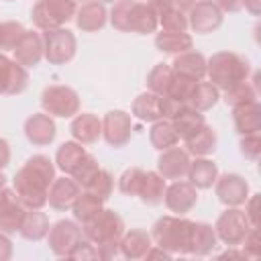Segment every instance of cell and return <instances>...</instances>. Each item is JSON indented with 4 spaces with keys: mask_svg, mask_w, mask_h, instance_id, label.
Instances as JSON below:
<instances>
[{
    "mask_svg": "<svg viewBox=\"0 0 261 261\" xmlns=\"http://www.w3.org/2000/svg\"><path fill=\"white\" fill-rule=\"evenodd\" d=\"M98 2H102V4H114L116 0H98Z\"/></svg>",
    "mask_w": 261,
    "mask_h": 261,
    "instance_id": "cell-59",
    "label": "cell"
},
{
    "mask_svg": "<svg viewBox=\"0 0 261 261\" xmlns=\"http://www.w3.org/2000/svg\"><path fill=\"white\" fill-rule=\"evenodd\" d=\"M130 116L143 120V122H155L159 118H163V110H161V96L153 94V92H143L133 100L130 106Z\"/></svg>",
    "mask_w": 261,
    "mask_h": 261,
    "instance_id": "cell-30",
    "label": "cell"
},
{
    "mask_svg": "<svg viewBox=\"0 0 261 261\" xmlns=\"http://www.w3.org/2000/svg\"><path fill=\"white\" fill-rule=\"evenodd\" d=\"M163 202L169 212H173L177 216H186L198 204V190L186 179H173L165 188Z\"/></svg>",
    "mask_w": 261,
    "mask_h": 261,
    "instance_id": "cell-13",
    "label": "cell"
},
{
    "mask_svg": "<svg viewBox=\"0 0 261 261\" xmlns=\"http://www.w3.org/2000/svg\"><path fill=\"white\" fill-rule=\"evenodd\" d=\"M165 188H167V179H163L159 175V171H145L139 192H137V198L147 206H157L163 202Z\"/></svg>",
    "mask_w": 261,
    "mask_h": 261,
    "instance_id": "cell-31",
    "label": "cell"
},
{
    "mask_svg": "<svg viewBox=\"0 0 261 261\" xmlns=\"http://www.w3.org/2000/svg\"><path fill=\"white\" fill-rule=\"evenodd\" d=\"M110 24L120 33L151 35L157 31L159 20L147 2L139 0H116L108 12Z\"/></svg>",
    "mask_w": 261,
    "mask_h": 261,
    "instance_id": "cell-3",
    "label": "cell"
},
{
    "mask_svg": "<svg viewBox=\"0 0 261 261\" xmlns=\"http://www.w3.org/2000/svg\"><path fill=\"white\" fill-rule=\"evenodd\" d=\"M194 220H188L177 214H167L155 220L151 226V239L155 245L163 247L169 253H188L190 247V234H192Z\"/></svg>",
    "mask_w": 261,
    "mask_h": 261,
    "instance_id": "cell-5",
    "label": "cell"
},
{
    "mask_svg": "<svg viewBox=\"0 0 261 261\" xmlns=\"http://www.w3.org/2000/svg\"><path fill=\"white\" fill-rule=\"evenodd\" d=\"M257 204H259V194H249V198L245 200V216L249 218V222H251V226H255V228H259V210H257Z\"/></svg>",
    "mask_w": 261,
    "mask_h": 261,
    "instance_id": "cell-49",
    "label": "cell"
},
{
    "mask_svg": "<svg viewBox=\"0 0 261 261\" xmlns=\"http://www.w3.org/2000/svg\"><path fill=\"white\" fill-rule=\"evenodd\" d=\"M251 222L245 216V212L239 206H226V210L216 218L214 222V232L220 243L226 247H239L247 232L251 230Z\"/></svg>",
    "mask_w": 261,
    "mask_h": 261,
    "instance_id": "cell-9",
    "label": "cell"
},
{
    "mask_svg": "<svg viewBox=\"0 0 261 261\" xmlns=\"http://www.w3.org/2000/svg\"><path fill=\"white\" fill-rule=\"evenodd\" d=\"M259 96V92L253 88V84L247 80V82H241L237 86H230L228 90H224V96L222 100L226 102V106L234 108V106H241V104H249V102H255Z\"/></svg>",
    "mask_w": 261,
    "mask_h": 261,
    "instance_id": "cell-39",
    "label": "cell"
},
{
    "mask_svg": "<svg viewBox=\"0 0 261 261\" xmlns=\"http://www.w3.org/2000/svg\"><path fill=\"white\" fill-rule=\"evenodd\" d=\"M196 84H198V80H192V77H186V75H179V73L173 71V80H171V86H169L165 96L171 98V100H177L181 104H188Z\"/></svg>",
    "mask_w": 261,
    "mask_h": 261,
    "instance_id": "cell-41",
    "label": "cell"
},
{
    "mask_svg": "<svg viewBox=\"0 0 261 261\" xmlns=\"http://www.w3.org/2000/svg\"><path fill=\"white\" fill-rule=\"evenodd\" d=\"M41 39H43V59H47L51 65H65L75 57L77 39L69 29L57 27V29L41 31Z\"/></svg>",
    "mask_w": 261,
    "mask_h": 261,
    "instance_id": "cell-7",
    "label": "cell"
},
{
    "mask_svg": "<svg viewBox=\"0 0 261 261\" xmlns=\"http://www.w3.org/2000/svg\"><path fill=\"white\" fill-rule=\"evenodd\" d=\"M55 161L47 155L37 153L31 155L24 165L12 177V190L20 198L27 208H43L47 206L49 188L55 179Z\"/></svg>",
    "mask_w": 261,
    "mask_h": 261,
    "instance_id": "cell-1",
    "label": "cell"
},
{
    "mask_svg": "<svg viewBox=\"0 0 261 261\" xmlns=\"http://www.w3.org/2000/svg\"><path fill=\"white\" fill-rule=\"evenodd\" d=\"M102 208H104V202H102L100 198H96L94 194H90V192L82 190V192L77 194V198H75L73 206H71L73 220H77V222L82 224V222L90 220L94 214H98Z\"/></svg>",
    "mask_w": 261,
    "mask_h": 261,
    "instance_id": "cell-37",
    "label": "cell"
},
{
    "mask_svg": "<svg viewBox=\"0 0 261 261\" xmlns=\"http://www.w3.org/2000/svg\"><path fill=\"white\" fill-rule=\"evenodd\" d=\"M157 20H159L161 31H169V33H186L188 31V14L184 10H179L177 6L163 12Z\"/></svg>",
    "mask_w": 261,
    "mask_h": 261,
    "instance_id": "cell-44",
    "label": "cell"
},
{
    "mask_svg": "<svg viewBox=\"0 0 261 261\" xmlns=\"http://www.w3.org/2000/svg\"><path fill=\"white\" fill-rule=\"evenodd\" d=\"M24 27L16 20H6V22H0V51L6 53V51H12L18 41L22 39L24 35Z\"/></svg>",
    "mask_w": 261,
    "mask_h": 261,
    "instance_id": "cell-43",
    "label": "cell"
},
{
    "mask_svg": "<svg viewBox=\"0 0 261 261\" xmlns=\"http://www.w3.org/2000/svg\"><path fill=\"white\" fill-rule=\"evenodd\" d=\"M24 214H27V206L20 202V198L12 188L4 186L0 190V230L6 234L18 232Z\"/></svg>",
    "mask_w": 261,
    "mask_h": 261,
    "instance_id": "cell-15",
    "label": "cell"
},
{
    "mask_svg": "<svg viewBox=\"0 0 261 261\" xmlns=\"http://www.w3.org/2000/svg\"><path fill=\"white\" fill-rule=\"evenodd\" d=\"M133 135V116L120 108L108 110L102 118V139L106 145L120 149L130 141Z\"/></svg>",
    "mask_w": 261,
    "mask_h": 261,
    "instance_id": "cell-11",
    "label": "cell"
},
{
    "mask_svg": "<svg viewBox=\"0 0 261 261\" xmlns=\"http://www.w3.org/2000/svg\"><path fill=\"white\" fill-rule=\"evenodd\" d=\"M243 8L253 14V16H259L261 14V0H243Z\"/></svg>",
    "mask_w": 261,
    "mask_h": 261,
    "instance_id": "cell-55",
    "label": "cell"
},
{
    "mask_svg": "<svg viewBox=\"0 0 261 261\" xmlns=\"http://www.w3.org/2000/svg\"><path fill=\"white\" fill-rule=\"evenodd\" d=\"M232 120H234V128L237 133L243 135H255L261 130V106L259 100L249 102V104H241L232 108Z\"/></svg>",
    "mask_w": 261,
    "mask_h": 261,
    "instance_id": "cell-26",
    "label": "cell"
},
{
    "mask_svg": "<svg viewBox=\"0 0 261 261\" xmlns=\"http://www.w3.org/2000/svg\"><path fill=\"white\" fill-rule=\"evenodd\" d=\"M239 151L245 159L249 161H257L259 155H261V135L255 133V135H243L241 137V143H239Z\"/></svg>",
    "mask_w": 261,
    "mask_h": 261,
    "instance_id": "cell-47",
    "label": "cell"
},
{
    "mask_svg": "<svg viewBox=\"0 0 261 261\" xmlns=\"http://www.w3.org/2000/svg\"><path fill=\"white\" fill-rule=\"evenodd\" d=\"M214 4L222 12H228V14H234V12L243 10V0H214Z\"/></svg>",
    "mask_w": 261,
    "mask_h": 261,
    "instance_id": "cell-51",
    "label": "cell"
},
{
    "mask_svg": "<svg viewBox=\"0 0 261 261\" xmlns=\"http://www.w3.org/2000/svg\"><path fill=\"white\" fill-rule=\"evenodd\" d=\"M10 163V145L6 139L0 137V171Z\"/></svg>",
    "mask_w": 261,
    "mask_h": 261,
    "instance_id": "cell-54",
    "label": "cell"
},
{
    "mask_svg": "<svg viewBox=\"0 0 261 261\" xmlns=\"http://www.w3.org/2000/svg\"><path fill=\"white\" fill-rule=\"evenodd\" d=\"M206 75L210 84L218 90H228L241 82H247L251 75V63L247 57L234 51H218L206 59Z\"/></svg>",
    "mask_w": 261,
    "mask_h": 261,
    "instance_id": "cell-4",
    "label": "cell"
},
{
    "mask_svg": "<svg viewBox=\"0 0 261 261\" xmlns=\"http://www.w3.org/2000/svg\"><path fill=\"white\" fill-rule=\"evenodd\" d=\"M49 216L43 212V208H27L18 234L27 241H43L49 232Z\"/></svg>",
    "mask_w": 261,
    "mask_h": 261,
    "instance_id": "cell-29",
    "label": "cell"
},
{
    "mask_svg": "<svg viewBox=\"0 0 261 261\" xmlns=\"http://www.w3.org/2000/svg\"><path fill=\"white\" fill-rule=\"evenodd\" d=\"M12 257V241L6 232L0 230V261H8Z\"/></svg>",
    "mask_w": 261,
    "mask_h": 261,
    "instance_id": "cell-52",
    "label": "cell"
},
{
    "mask_svg": "<svg viewBox=\"0 0 261 261\" xmlns=\"http://www.w3.org/2000/svg\"><path fill=\"white\" fill-rule=\"evenodd\" d=\"M4 186H6V175H4L2 171H0V190H2Z\"/></svg>",
    "mask_w": 261,
    "mask_h": 261,
    "instance_id": "cell-58",
    "label": "cell"
},
{
    "mask_svg": "<svg viewBox=\"0 0 261 261\" xmlns=\"http://www.w3.org/2000/svg\"><path fill=\"white\" fill-rule=\"evenodd\" d=\"M12 59L22 67H37L43 59V39L39 31H24L18 45L12 49Z\"/></svg>",
    "mask_w": 261,
    "mask_h": 261,
    "instance_id": "cell-21",
    "label": "cell"
},
{
    "mask_svg": "<svg viewBox=\"0 0 261 261\" xmlns=\"http://www.w3.org/2000/svg\"><path fill=\"white\" fill-rule=\"evenodd\" d=\"M86 155V149L82 147V143L77 141H65L57 147L55 153V167L61 169L65 175H69L73 171V167L77 165V161Z\"/></svg>",
    "mask_w": 261,
    "mask_h": 261,
    "instance_id": "cell-36",
    "label": "cell"
},
{
    "mask_svg": "<svg viewBox=\"0 0 261 261\" xmlns=\"http://www.w3.org/2000/svg\"><path fill=\"white\" fill-rule=\"evenodd\" d=\"M147 4H149V6H151V10L157 14V18H159L163 12H167V10L175 8V2H173V0H147Z\"/></svg>",
    "mask_w": 261,
    "mask_h": 261,
    "instance_id": "cell-50",
    "label": "cell"
},
{
    "mask_svg": "<svg viewBox=\"0 0 261 261\" xmlns=\"http://www.w3.org/2000/svg\"><path fill=\"white\" fill-rule=\"evenodd\" d=\"M82 190H86V192L94 194L96 198H100L102 202H106V200L112 196V190H114V177H112L110 171L100 169V171L94 175V179H92L86 188H82Z\"/></svg>",
    "mask_w": 261,
    "mask_h": 261,
    "instance_id": "cell-42",
    "label": "cell"
},
{
    "mask_svg": "<svg viewBox=\"0 0 261 261\" xmlns=\"http://www.w3.org/2000/svg\"><path fill=\"white\" fill-rule=\"evenodd\" d=\"M41 106L49 116L73 118L80 112V94L71 86L51 84L41 92Z\"/></svg>",
    "mask_w": 261,
    "mask_h": 261,
    "instance_id": "cell-8",
    "label": "cell"
},
{
    "mask_svg": "<svg viewBox=\"0 0 261 261\" xmlns=\"http://www.w3.org/2000/svg\"><path fill=\"white\" fill-rule=\"evenodd\" d=\"M192 155L184 149V147H169L165 151H161L159 159H157V171L163 179H184L188 175V167H190Z\"/></svg>",
    "mask_w": 261,
    "mask_h": 261,
    "instance_id": "cell-18",
    "label": "cell"
},
{
    "mask_svg": "<svg viewBox=\"0 0 261 261\" xmlns=\"http://www.w3.org/2000/svg\"><path fill=\"white\" fill-rule=\"evenodd\" d=\"M69 133L73 137V141L82 143V145H90L96 143L102 137V118H98L92 112H77L71 118L69 124Z\"/></svg>",
    "mask_w": 261,
    "mask_h": 261,
    "instance_id": "cell-22",
    "label": "cell"
},
{
    "mask_svg": "<svg viewBox=\"0 0 261 261\" xmlns=\"http://www.w3.org/2000/svg\"><path fill=\"white\" fill-rule=\"evenodd\" d=\"M239 249L245 253L247 259H257L261 255V243H259V228H251L247 232V237L243 239V243L239 245Z\"/></svg>",
    "mask_w": 261,
    "mask_h": 261,
    "instance_id": "cell-48",
    "label": "cell"
},
{
    "mask_svg": "<svg viewBox=\"0 0 261 261\" xmlns=\"http://www.w3.org/2000/svg\"><path fill=\"white\" fill-rule=\"evenodd\" d=\"M80 226L82 234L96 245L100 259H112L118 253V241L126 230L122 216L112 208H102L98 214H94Z\"/></svg>",
    "mask_w": 261,
    "mask_h": 261,
    "instance_id": "cell-2",
    "label": "cell"
},
{
    "mask_svg": "<svg viewBox=\"0 0 261 261\" xmlns=\"http://www.w3.org/2000/svg\"><path fill=\"white\" fill-rule=\"evenodd\" d=\"M80 192H82V188L71 179V175L55 177L51 188H49L47 204L57 212H67V210H71V206H73V202H75Z\"/></svg>",
    "mask_w": 261,
    "mask_h": 261,
    "instance_id": "cell-19",
    "label": "cell"
},
{
    "mask_svg": "<svg viewBox=\"0 0 261 261\" xmlns=\"http://www.w3.org/2000/svg\"><path fill=\"white\" fill-rule=\"evenodd\" d=\"M169 65L179 75H186V77H192L198 82L206 77V57L200 51H194V49L184 51V53L175 55Z\"/></svg>",
    "mask_w": 261,
    "mask_h": 261,
    "instance_id": "cell-25",
    "label": "cell"
},
{
    "mask_svg": "<svg viewBox=\"0 0 261 261\" xmlns=\"http://www.w3.org/2000/svg\"><path fill=\"white\" fill-rule=\"evenodd\" d=\"M149 143L153 149L157 151H165L169 147H175L179 143V137L171 124V120L167 118H159L155 122H151V128H149Z\"/></svg>",
    "mask_w": 261,
    "mask_h": 261,
    "instance_id": "cell-34",
    "label": "cell"
},
{
    "mask_svg": "<svg viewBox=\"0 0 261 261\" xmlns=\"http://www.w3.org/2000/svg\"><path fill=\"white\" fill-rule=\"evenodd\" d=\"M218 145V135L214 130V126L204 124L202 128H198L192 137L184 139V149L194 155V157H208L216 151Z\"/></svg>",
    "mask_w": 261,
    "mask_h": 261,
    "instance_id": "cell-28",
    "label": "cell"
},
{
    "mask_svg": "<svg viewBox=\"0 0 261 261\" xmlns=\"http://www.w3.org/2000/svg\"><path fill=\"white\" fill-rule=\"evenodd\" d=\"M188 181L196 190H208L218 177V165L208 157H194L188 167Z\"/></svg>",
    "mask_w": 261,
    "mask_h": 261,
    "instance_id": "cell-24",
    "label": "cell"
},
{
    "mask_svg": "<svg viewBox=\"0 0 261 261\" xmlns=\"http://www.w3.org/2000/svg\"><path fill=\"white\" fill-rule=\"evenodd\" d=\"M218 259H247L243 251H239V247H228V251L220 253Z\"/></svg>",
    "mask_w": 261,
    "mask_h": 261,
    "instance_id": "cell-56",
    "label": "cell"
},
{
    "mask_svg": "<svg viewBox=\"0 0 261 261\" xmlns=\"http://www.w3.org/2000/svg\"><path fill=\"white\" fill-rule=\"evenodd\" d=\"M35 2H37V0H35Z\"/></svg>",
    "mask_w": 261,
    "mask_h": 261,
    "instance_id": "cell-61",
    "label": "cell"
},
{
    "mask_svg": "<svg viewBox=\"0 0 261 261\" xmlns=\"http://www.w3.org/2000/svg\"><path fill=\"white\" fill-rule=\"evenodd\" d=\"M65 259H75V261H96L100 259V253L96 249V245L92 241H88L86 237H82L65 255Z\"/></svg>",
    "mask_w": 261,
    "mask_h": 261,
    "instance_id": "cell-46",
    "label": "cell"
},
{
    "mask_svg": "<svg viewBox=\"0 0 261 261\" xmlns=\"http://www.w3.org/2000/svg\"><path fill=\"white\" fill-rule=\"evenodd\" d=\"M218 245L214 226L208 222H194L192 226V234H190V247H188V255H196V257H206L210 255Z\"/></svg>",
    "mask_w": 261,
    "mask_h": 261,
    "instance_id": "cell-27",
    "label": "cell"
},
{
    "mask_svg": "<svg viewBox=\"0 0 261 261\" xmlns=\"http://www.w3.org/2000/svg\"><path fill=\"white\" fill-rule=\"evenodd\" d=\"M155 47L161 53H169V55H179L184 51H190L194 47V39L188 33H169V31H161L155 35Z\"/></svg>",
    "mask_w": 261,
    "mask_h": 261,
    "instance_id": "cell-32",
    "label": "cell"
},
{
    "mask_svg": "<svg viewBox=\"0 0 261 261\" xmlns=\"http://www.w3.org/2000/svg\"><path fill=\"white\" fill-rule=\"evenodd\" d=\"M173 2H175V6H177L179 10H184V12L190 10V8L196 4V0H173Z\"/></svg>",
    "mask_w": 261,
    "mask_h": 261,
    "instance_id": "cell-57",
    "label": "cell"
},
{
    "mask_svg": "<svg viewBox=\"0 0 261 261\" xmlns=\"http://www.w3.org/2000/svg\"><path fill=\"white\" fill-rule=\"evenodd\" d=\"M151 245H153L151 232L141 230V228H130L122 232L118 241V253L124 259H143Z\"/></svg>",
    "mask_w": 261,
    "mask_h": 261,
    "instance_id": "cell-23",
    "label": "cell"
},
{
    "mask_svg": "<svg viewBox=\"0 0 261 261\" xmlns=\"http://www.w3.org/2000/svg\"><path fill=\"white\" fill-rule=\"evenodd\" d=\"M171 124H173L175 133H177V137L184 141V139L192 137L198 128H202V126L206 124V118H204L202 112H198V110H194V108H190V106H184V108L171 118Z\"/></svg>",
    "mask_w": 261,
    "mask_h": 261,
    "instance_id": "cell-33",
    "label": "cell"
},
{
    "mask_svg": "<svg viewBox=\"0 0 261 261\" xmlns=\"http://www.w3.org/2000/svg\"><path fill=\"white\" fill-rule=\"evenodd\" d=\"M171 257H173V253L165 251V249L159 247V245H151L149 251L145 253V259H171Z\"/></svg>",
    "mask_w": 261,
    "mask_h": 261,
    "instance_id": "cell-53",
    "label": "cell"
},
{
    "mask_svg": "<svg viewBox=\"0 0 261 261\" xmlns=\"http://www.w3.org/2000/svg\"><path fill=\"white\" fill-rule=\"evenodd\" d=\"M82 226L77 220H69V218H61L57 222H53L49 226L47 232V245L51 249L53 255L57 257H65L69 253V249L82 239Z\"/></svg>",
    "mask_w": 261,
    "mask_h": 261,
    "instance_id": "cell-12",
    "label": "cell"
},
{
    "mask_svg": "<svg viewBox=\"0 0 261 261\" xmlns=\"http://www.w3.org/2000/svg\"><path fill=\"white\" fill-rule=\"evenodd\" d=\"M143 173H145V169H141V167H128V169H124L120 173V177H118V190H120V194H124L128 198H137V192H139Z\"/></svg>",
    "mask_w": 261,
    "mask_h": 261,
    "instance_id": "cell-45",
    "label": "cell"
},
{
    "mask_svg": "<svg viewBox=\"0 0 261 261\" xmlns=\"http://www.w3.org/2000/svg\"><path fill=\"white\" fill-rule=\"evenodd\" d=\"M224 22V12L214 4V0H196L188 10V29L196 35H208L220 29Z\"/></svg>",
    "mask_w": 261,
    "mask_h": 261,
    "instance_id": "cell-10",
    "label": "cell"
},
{
    "mask_svg": "<svg viewBox=\"0 0 261 261\" xmlns=\"http://www.w3.org/2000/svg\"><path fill=\"white\" fill-rule=\"evenodd\" d=\"M214 194L224 206H243L249 198V181L239 173H218Z\"/></svg>",
    "mask_w": 261,
    "mask_h": 261,
    "instance_id": "cell-16",
    "label": "cell"
},
{
    "mask_svg": "<svg viewBox=\"0 0 261 261\" xmlns=\"http://www.w3.org/2000/svg\"><path fill=\"white\" fill-rule=\"evenodd\" d=\"M75 27L82 31V33H96L100 29L106 27L108 22V10L102 2L98 0H88L84 4L77 6L75 10Z\"/></svg>",
    "mask_w": 261,
    "mask_h": 261,
    "instance_id": "cell-20",
    "label": "cell"
},
{
    "mask_svg": "<svg viewBox=\"0 0 261 261\" xmlns=\"http://www.w3.org/2000/svg\"><path fill=\"white\" fill-rule=\"evenodd\" d=\"M29 88V71L0 51V96H18Z\"/></svg>",
    "mask_w": 261,
    "mask_h": 261,
    "instance_id": "cell-14",
    "label": "cell"
},
{
    "mask_svg": "<svg viewBox=\"0 0 261 261\" xmlns=\"http://www.w3.org/2000/svg\"><path fill=\"white\" fill-rule=\"evenodd\" d=\"M24 137L31 145L35 147H47L55 141L57 135V126L53 116H49L47 112H33L27 120H24Z\"/></svg>",
    "mask_w": 261,
    "mask_h": 261,
    "instance_id": "cell-17",
    "label": "cell"
},
{
    "mask_svg": "<svg viewBox=\"0 0 261 261\" xmlns=\"http://www.w3.org/2000/svg\"><path fill=\"white\" fill-rule=\"evenodd\" d=\"M100 169H102V167H100L98 159H96L92 153H86V155L77 161V165L73 167V171H71L69 175H71V179H73L80 188H86V186L94 179V175H96Z\"/></svg>",
    "mask_w": 261,
    "mask_h": 261,
    "instance_id": "cell-40",
    "label": "cell"
},
{
    "mask_svg": "<svg viewBox=\"0 0 261 261\" xmlns=\"http://www.w3.org/2000/svg\"><path fill=\"white\" fill-rule=\"evenodd\" d=\"M75 2H82V4H84V2H88V0H75Z\"/></svg>",
    "mask_w": 261,
    "mask_h": 261,
    "instance_id": "cell-60",
    "label": "cell"
},
{
    "mask_svg": "<svg viewBox=\"0 0 261 261\" xmlns=\"http://www.w3.org/2000/svg\"><path fill=\"white\" fill-rule=\"evenodd\" d=\"M171 80H173L171 65L169 63H157L147 73V90L157 94V96H165L169 86H171Z\"/></svg>",
    "mask_w": 261,
    "mask_h": 261,
    "instance_id": "cell-38",
    "label": "cell"
},
{
    "mask_svg": "<svg viewBox=\"0 0 261 261\" xmlns=\"http://www.w3.org/2000/svg\"><path fill=\"white\" fill-rule=\"evenodd\" d=\"M75 0H37L31 10V18L37 31H49L69 22L75 16Z\"/></svg>",
    "mask_w": 261,
    "mask_h": 261,
    "instance_id": "cell-6",
    "label": "cell"
},
{
    "mask_svg": "<svg viewBox=\"0 0 261 261\" xmlns=\"http://www.w3.org/2000/svg\"><path fill=\"white\" fill-rule=\"evenodd\" d=\"M218 100H220V90H218L214 84L200 80V82L196 84V88H194L190 100H188V106L194 108V110H198V112H206V110H210L212 106H216Z\"/></svg>",
    "mask_w": 261,
    "mask_h": 261,
    "instance_id": "cell-35",
    "label": "cell"
}]
</instances>
